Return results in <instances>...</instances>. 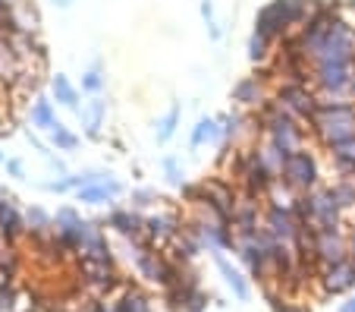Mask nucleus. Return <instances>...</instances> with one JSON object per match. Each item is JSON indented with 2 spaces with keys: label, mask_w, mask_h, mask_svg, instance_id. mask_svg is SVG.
Wrapping results in <instances>:
<instances>
[{
  "label": "nucleus",
  "mask_w": 355,
  "mask_h": 312,
  "mask_svg": "<svg viewBox=\"0 0 355 312\" xmlns=\"http://www.w3.org/2000/svg\"><path fill=\"white\" fill-rule=\"evenodd\" d=\"M47 133H51V142H54L60 151H73L76 145H79V139H76L73 133H69V129L63 126V123H57V126H54V129H47Z\"/></svg>",
  "instance_id": "22"
},
{
  "label": "nucleus",
  "mask_w": 355,
  "mask_h": 312,
  "mask_svg": "<svg viewBox=\"0 0 355 312\" xmlns=\"http://www.w3.org/2000/svg\"><path fill=\"white\" fill-rule=\"evenodd\" d=\"M110 227H116L120 233H132L135 237V233L145 227V221H141L135 211H114V215H110Z\"/></svg>",
  "instance_id": "15"
},
{
  "label": "nucleus",
  "mask_w": 355,
  "mask_h": 312,
  "mask_svg": "<svg viewBox=\"0 0 355 312\" xmlns=\"http://www.w3.org/2000/svg\"><path fill=\"white\" fill-rule=\"evenodd\" d=\"M26 221H28V227H32V231H44V227L51 224V217H47L41 208H28Z\"/></svg>",
  "instance_id": "26"
},
{
  "label": "nucleus",
  "mask_w": 355,
  "mask_h": 312,
  "mask_svg": "<svg viewBox=\"0 0 355 312\" xmlns=\"http://www.w3.org/2000/svg\"><path fill=\"white\" fill-rule=\"evenodd\" d=\"M201 16L208 22H214V3H211V0H201Z\"/></svg>",
  "instance_id": "29"
},
{
  "label": "nucleus",
  "mask_w": 355,
  "mask_h": 312,
  "mask_svg": "<svg viewBox=\"0 0 355 312\" xmlns=\"http://www.w3.org/2000/svg\"><path fill=\"white\" fill-rule=\"evenodd\" d=\"M101 85H104V76H101L98 69L82 76V88H85V92H101Z\"/></svg>",
  "instance_id": "27"
},
{
  "label": "nucleus",
  "mask_w": 355,
  "mask_h": 312,
  "mask_svg": "<svg viewBox=\"0 0 355 312\" xmlns=\"http://www.w3.org/2000/svg\"><path fill=\"white\" fill-rule=\"evenodd\" d=\"M264 79L268 76H242L233 85V101L242 104V108H261L268 101V88H264Z\"/></svg>",
  "instance_id": "5"
},
{
  "label": "nucleus",
  "mask_w": 355,
  "mask_h": 312,
  "mask_svg": "<svg viewBox=\"0 0 355 312\" xmlns=\"http://www.w3.org/2000/svg\"><path fill=\"white\" fill-rule=\"evenodd\" d=\"M277 101L295 117V120H311L318 110V95L309 88V82H283L277 88Z\"/></svg>",
  "instance_id": "4"
},
{
  "label": "nucleus",
  "mask_w": 355,
  "mask_h": 312,
  "mask_svg": "<svg viewBox=\"0 0 355 312\" xmlns=\"http://www.w3.org/2000/svg\"><path fill=\"white\" fill-rule=\"evenodd\" d=\"M10 26H13V32L38 35L41 16H38V10H35L32 0H16V3H10Z\"/></svg>",
  "instance_id": "7"
},
{
  "label": "nucleus",
  "mask_w": 355,
  "mask_h": 312,
  "mask_svg": "<svg viewBox=\"0 0 355 312\" xmlns=\"http://www.w3.org/2000/svg\"><path fill=\"white\" fill-rule=\"evenodd\" d=\"M352 176H355V170H352Z\"/></svg>",
  "instance_id": "38"
},
{
  "label": "nucleus",
  "mask_w": 355,
  "mask_h": 312,
  "mask_svg": "<svg viewBox=\"0 0 355 312\" xmlns=\"http://www.w3.org/2000/svg\"><path fill=\"white\" fill-rule=\"evenodd\" d=\"M10 176H22V161H7Z\"/></svg>",
  "instance_id": "30"
},
{
  "label": "nucleus",
  "mask_w": 355,
  "mask_h": 312,
  "mask_svg": "<svg viewBox=\"0 0 355 312\" xmlns=\"http://www.w3.org/2000/svg\"><path fill=\"white\" fill-rule=\"evenodd\" d=\"M352 249H355V231H352Z\"/></svg>",
  "instance_id": "36"
},
{
  "label": "nucleus",
  "mask_w": 355,
  "mask_h": 312,
  "mask_svg": "<svg viewBox=\"0 0 355 312\" xmlns=\"http://www.w3.org/2000/svg\"><path fill=\"white\" fill-rule=\"evenodd\" d=\"M79 117L88 123V136L98 139L101 136V120H104V101L101 98H92V104H88V110H79Z\"/></svg>",
  "instance_id": "16"
},
{
  "label": "nucleus",
  "mask_w": 355,
  "mask_h": 312,
  "mask_svg": "<svg viewBox=\"0 0 355 312\" xmlns=\"http://www.w3.org/2000/svg\"><path fill=\"white\" fill-rule=\"evenodd\" d=\"M208 32H211V38H220V28H217V22H208Z\"/></svg>",
  "instance_id": "31"
},
{
  "label": "nucleus",
  "mask_w": 355,
  "mask_h": 312,
  "mask_svg": "<svg viewBox=\"0 0 355 312\" xmlns=\"http://www.w3.org/2000/svg\"><path fill=\"white\" fill-rule=\"evenodd\" d=\"M318 176H321V167L309 149H295L293 155H286L280 170V180L293 186L295 192H311L318 186Z\"/></svg>",
  "instance_id": "2"
},
{
  "label": "nucleus",
  "mask_w": 355,
  "mask_h": 312,
  "mask_svg": "<svg viewBox=\"0 0 355 312\" xmlns=\"http://www.w3.org/2000/svg\"><path fill=\"white\" fill-rule=\"evenodd\" d=\"M268 57H270V38L252 32V38H248V60L252 63H268Z\"/></svg>",
  "instance_id": "20"
},
{
  "label": "nucleus",
  "mask_w": 355,
  "mask_h": 312,
  "mask_svg": "<svg viewBox=\"0 0 355 312\" xmlns=\"http://www.w3.org/2000/svg\"><path fill=\"white\" fill-rule=\"evenodd\" d=\"M7 10H10V3H7V0H0V16L7 13Z\"/></svg>",
  "instance_id": "33"
},
{
  "label": "nucleus",
  "mask_w": 355,
  "mask_h": 312,
  "mask_svg": "<svg viewBox=\"0 0 355 312\" xmlns=\"http://www.w3.org/2000/svg\"><path fill=\"white\" fill-rule=\"evenodd\" d=\"M318 252H321L324 258H334V265L343 262V243L334 237V231H321V237H318Z\"/></svg>",
  "instance_id": "19"
},
{
  "label": "nucleus",
  "mask_w": 355,
  "mask_h": 312,
  "mask_svg": "<svg viewBox=\"0 0 355 312\" xmlns=\"http://www.w3.org/2000/svg\"><path fill=\"white\" fill-rule=\"evenodd\" d=\"M0 164H3V151H0Z\"/></svg>",
  "instance_id": "37"
},
{
  "label": "nucleus",
  "mask_w": 355,
  "mask_h": 312,
  "mask_svg": "<svg viewBox=\"0 0 355 312\" xmlns=\"http://www.w3.org/2000/svg\"><path fill=\"white\" fill-rule=\"evenodd\" d=\"M139 268H141V274H148L151 281H167V265H164L155 252H141Z\"/></svg>",
  "instance_id": "17"
},
{
  "label": "nucleus",
  "mask_w": 355,
  "mask_h": 312,
  "mask_svg": "<svg viewBox=\"0 0 355 312\" xmlns=\"http://www.w3.org/2000/svg\"><path fill=\"white\" fill-rule=\"evenodd\" d=\"M164 174H167V180L173 186H186V174H182V164H180V158H164Z\"/></svg>",
  "instance_id": "24"
},
{
  "label": "nucleus",
  "mask_w": 355,
  "mask_h": 312,
  "mask_svg": "<svg viewBox=\"0 0 355 312\" xmlns=\"http://www.w3.org/2000/svg\"><path fill=\"white\" fill-rule=\"evenodd\" d=\"M28 117H32V126H38V129H54L57 126L54 108H51V101H47V98H35Z\"/></svg>",
  "instance_id": "11"
},
{
  "label": "nucleus",
  "mask_w": 355,
  "mask_h": 312,
  "mask_svg": "<svg viewBox=\"0 0 355 312\" xmlns=\"http://www.w3.org/2000/svg\"><path fill=\"white\" fill-rule=\"evenodd\" d=\"M343 312H355V299H349V303L343 306Z\"/></svg>",
  "instance_id": "32"
},
{
  "label": "nucleus",
  "mask_w": 355,
  "mask_h": 312,
  "mask_svg": "<svg viewBox=\"0 0 355 312\" xmlns=\"http://www.w3.org/2000/svg\"><path fill=\"white\" fill-rule=\"evenodd\" d=\"M330 190H334V196H336V202H340V208H352V205H355V176H352V174H346L343 180H336Z\"/></svg>",
  "instance_id": "18"
},
{
  "label": "nucleus",
  "mask_w": 355,
  "mask_h": 312,
  "mask_svg": "<svg viewBox=\"0 0 355 312\" xmlns=\"http://www.w3.org/2000/svg\"><path fill=\"white\" fill-rule=\"evenodd\" d=\"M264 227L274 240H289L299 231V217L293 215V208H283V205H270L268 215H264Z\"/></svg>",
  "instance_id": "6"
},
{
  "label": "nucleus",
  "mask_w": 355,
  "mask_h": 312,
  "mask_svg": "<svg viewBox=\"0 0 355 312\" xmlns=\"http://www.w3.org/2000/svg\"><path fill=\"white\" fill-rule=\"evenodd\" d=\"M51 92H54L57 101L67 104L69 110H76V114L82 110V108H79V92H76V85H73V82H69L63 73H57L54 79H51Z\"/></svg>",
  "instance_id": "9"
},
{
  "label": "nucleus",
  "mask_w": 355,
  "mask_h": 312,
  "mask_svg": "<svg viewBox=\"0 0 355 312\" xmlns=\"http://www.w3.org/2000/svg\"><path fill=\"white\" fill-rule=\"evenodd\" d=\"M311 129L327 149L355 136V101H321L311 117Z\"/></svg>",
  "instance_id": "1"
},
{
  "label": "nucleus",
  "mask_w": 355,
  "mask_h": 312,
  "mask_svg": "<svg viewBox=\"0 0 355 312\" xmlns=\"http://www.w3.org/2000/svg\"><path fill=\"white\" fill-rule=\"evenodd\" d=\"M155 192H151V190H139V192H132V202L135 205H151V202H155Z\"/></svg>",
  "instance_id": "28"
},
{
  "label": "nucleus",
  "mask_w": 355,
  "mask_h": 312,
  "mask_svg": "<svg viewBox=\"0 0 355 312\" xmlns=\"http://www.w3.org/2000/svg\"><path fill=\"white\" fill-rule=\"evenodd\" d=\"M352 73H355V63H318V67H311V82H315V88L321 95L343 98L349 95Z\"/></svg>",
  "instance_id": "3"
},
{
  "label": "nucleus",
  "mask_w": 355,
  "mask_h": 312,
  "mask_svg": "<svg viewBox=\"0 0 355 312\" xmlns=\"http://www.w3.org/2000/svg\"><path fill=\"white\" fill-rule=\"evenodd\" d=\"M330 158L336 161V167H340L343 174H352L355 170V136L346 139V142H340V145H334V149H330Z\"/></svg>",
  "instance_id": "13"
},
{
  "label": "nucleus",
  "mask_w": 355,
  "mask_h": 312,
  "mask_svg": "<svg viewBox=\"0 0 355 312\" xmlns=\"http://www.w3.org/2000/svg\"><path fill=\"white\" fill-rule=\"evenodd\" d=\"M176 221H173V217H170V215H161V217H148V221H145V231L148 233H151V237H155V240H161V237H170V233H173L176 231Z\"/></svg>",
  "instance_id": "21"
},
{
  "label": "nucleus",
  "mask_w": 355,
  "mask_h": 312,
  "mask_svg": "<svg viewBox=\"0 0 355 312\" xmlns=\"http://www.w3.org/2000/svg\"><path fill=\"white\" fill-rule=\"evenodd\" d=\"M116 192H120V183H116V180H110V176H104V180H98V183H92V186H82V190H79V202L101 205V202H110Z\"/></svg>",
  "instance_id": "8"
},
{
  "label": "nucleus",
  "mask_w": 355,
  "mask_h": 312,
  "mask_svg": "<svg viewBox=\"0 0 355 312\" xmlns=\"http://www.w3.org/2000/svg\"><path fill=\"white\" fill-rule=\"evenodd\" d=\"M217 120H220V139L223 142H233V139L242 133V114H227V117H217Z\"/></svg>",
  "instance_id": "23"
},
{
  "label": "nucleus",
  "mask_w": 355,
  "mask_h": 312,
  "mask_svg": "<svg viewBox=\"0 0 355 312\" xmlns=\"http://www.w3.org/2000/svg\"><path fill=\"white\" fill-rule=\"evenodd\" d=\"M349 95L355 98V73H352V85H349Z\"/></svg>",
  "instance_id": "35"
},
{
  "label": "nucleus",
  "mask_w": 355,
  "mask_h": 312,
  "mask_svg": "<svg viewBox=\"0 0 355 312\" xmlns=\"http://www.w3.org/2000/svg\"><path fill=\"white\" fill-rule=\"evenodd\" d=\"M180 117H182V110H180V104H173V108L167 110V114L157 120V129H155V136H157V142H170L173 139V133H176V126H180Z\"/></svg>",
  "instance_id": "14"
},
{
  "label": "nucleus",
  "mask_w": 355,
  "mask_h": 312,
  "mask_svg": "<svg viewBox=\"0 0 355 312\" xmlns=\"http://www.w3.org/2000/svg\"><path fill=\"white\" fill-rule=\"evenodd\" d=\"M217 265H220V272L223 274H227V281H230V284H233V290H236V297H245V284H242V278H239V274H236L233 272V268H230V265H227V258H220V256H217Z\"/></svg>",
  "instance_id": "25"
},
{
  "label": "nucleus",
  "mask_w": 355,
  "mask_h": 312,
  "mask_svg": "<svg viewBox=\"0 0 355 312\" xmlns=\"http://www.w3.org/2000/svg\"><path fill=\"white\" fill-rule=\"evenodd\" d=\"M0 231L7 233V237H16V233L22 231V221H19V211H16V205L7 199H0Z\"/></svg>",
  "instance_id": "12"
},
{
  "label": "nucleus",
  "mask_w": 355,
  "mask_h": 312,
  "mask_svg": "<svg viewBox=\"0 0 355 312\" xmlns=\"http://www.w3.org/2000/svg\"><path fill=\"white\" fill-rule=\"evenodd\" d=\"M220 139V120L217 117H201L192 129V149H201L208 142H217Z\"/></svg>",
  "instance_id": "10"
},
{
  "label": "nucleus",
  "mask_w": 355,
  "mask_h": 312,
  "mask_svg": "<svg viewBox=\"0 0 355 312\" xmlns=\"http://www.w3.org/2000/svg\"><path fill=\"white\" fill-rule=\"evenodd\" d=\"M54 3H57V7H63V10H67L69 3H73V0H54Z\"/></svg>",
  "instance_id": "34"
}]
</instances>
